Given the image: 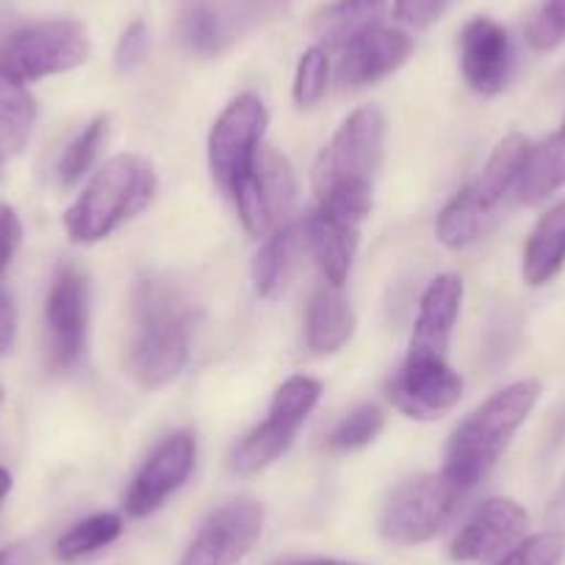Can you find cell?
Listing matches in <instances>:
<instances>
[{"instance_id": "cell-1", "label": "cell", "mask_w": 565, "mask_h": 565, "mask_svg": "<svg viewBox=\"0 0 565 565\" xmlns=\"http://www.w3.org/2000/svg\"><path fill=\"white\" fill-rule=\"evenodd\" d=\"M385 119L380 108L352 111L313 164L319 211L361 225L372 214L374 178L383 164Z\"/></svg>"}, {"instance_id": "cell-2", "label": "cell", "mask_w": 565, "mask_h": 565, "mask_svg": "<svg viewBox=\"0 0 565 565\" xmlns=\"http://www.w3.org/2000/svg\"><path fill=\"white\" fill-rule=\"evenodd\" d=\"M194 308L170 280H139L134 289V344L130 374L141 388L170 385L189 361Z\"/></svg>"}, {"instance_id": "cell-3", "label": "cell", "mask_w": 565, "mask_h": 565, "mask_svg": "<svg viewBox=\"0 0 565 565\" xmlns=\"http://www.w3.org/2000/svg\"><path fill=\"white\" fill-rule=\"evenodd\" d=\"M530 148L532 141L521 134H510L499 141L480 175L460 189L438 214L436 236L444 247L466 249L499 225L508 200L515 198Z\"/></svg>"}, {"instance_id": "cell-4", "label": "cell", "mask_w": 565, "mask_h": 565, "mask_svg": "<svg viewBox=\"0 0 565 565\" xmlns=\"http://www.w3.org/2000/svg\"><path fill=\"white\" fill-rule=\"evenodd\" d=\"M537 396H541L537 380H519L482 402L455 430L444 471L469 491L480 486L521 430V424L530 418Z\"/></svg>"}, {"instance_id": "cell-5", "label": "cell", "mask_w": 565, "mask_h": 565, "mask_svg": "<svg viewBox=\"0 0 565 565\" xmlns=\"http://www.w3.org/2000/svg\"><path fill=\"white\" fill-rule=\"evenodd\" d=\"M159 189L153 164L141 156L125 153L95 172L84 192L64 214L70 238L95 244L111 236L119 225L148 209Z\"/></svg>"}, {"instance_id": "cell-6", "label": "cell", "mask_w": 565, "mask_h": 565, "mask_svg": "<svg viewBox=\"0 0 565 565\" xmlns=\"http://www.w3.org/2000/svg\"><path fill=\"white\" fill-rule=\"evenodd\" d=\"M469 493V488L452 480L444 469L413 477L391 491L380 513V532L399 546L430 541L458 515Z\"/></svg>"}, {"instance_id": "cell-7", "label": "cell", "mask_w": 565, "mask_h": 565, "mask_svg": "<svg viewBox=\"0 0 565 565\" xmlns=\"http://www.w3.org/2000/svg\"><path fill=\"white\" fill-rule=\"evenodd\" d=\"M322 396V383L306 374L289 377L275 391L269 405V416L258 424L247 438L236 447L231 458V469L236 475H258L269 463H275L286 449L291 447L295 436L311 416Z\"/></svg>"}, {"instance_id": "cell-8", "label": "cell", "mask_w": 565, "mask_h": 565, "mask_svg": "<svg viewBox=\"0 0 565 565\" xmlns=\"http://www.w3.org/2000/svg\"><path fill=\"white\" fill-rule=\"evenodd\" d=\"M89 34L75 20H47L14 31L0 45V67L20 81H42L67 73L89 58Z\"/></svg>"}, {"instance_id": "cell-9", "label": "cell", "mask_w": 565, "mask_h": 565, "mask_svg": "<svg viewBox=\"0 0 565 565\" xmlns=\"http://www.w3.org/2000/svg\"><path fill=\"white\" fill-rule=\"evenodd\" d=\"M269 111L258 95H238L220 119L214 122L209 136V164L216 186L225 194L236 189V183L253 170L260 153Z\"/></svg>"}, {"instance_id": "cell-10", "label": "cell", "mask_w": 565, "mask_h": 565, "mask_svg": "<svg viewBox=\"0 0 565 565\" xmlns=\"http://www.w3.org/2000/svg\"><path fill=\"white\" fill-rule=\"evenodd\" d=\"M238 220L253 236H269L271 231L289 222L291 205L297 198V181L289 161L275 150L260 148L253 170L236 183L231 192Z\"/></svg>"}, {"instance_id": "cell-11", "label": "cell", "mask_w": 565, "mask_h": 565, "mask_svg": "<svg viewBox=\"0 0 565 565\" xmlns=\"http://www.w3.org/2000/svg\"><path fill=\"white\" fill-rule=\"evenodd\" d=\"M89 324V282L73 264L56 271L47 291L45 328H47V363L53 372H67L78 363L86 344Z\"/></svg>"}, {"instance_id": "cell-12", "label": "cell", "mask_w": 565, "mask_h": 565, "mask_svg": "<svg viewBox=\"0 0 565 565\" xmlns=\"http://www.w3.org/2000/svg\"><path fill=\"white\" fill-rule=\"evenodd\" d=\"M264 532V508L255 499L222 504L200 526L181 565H236L247 557Z\"/></svg>"}, {"instance_id": "cell-13", "label": "cell", "mask_w": 565, "mask_h": 565, "mask_svg": "<svg viewBox=\"0 0 565 565\" xmlns=\"http://www.w3.org/2000/svg\"><path fill=\"white\" fill-rule=\"evenodd\" d=\"M194 460H198V438L192 433L181 430L164 438L130 482L125 493V513L134 519H148L150 513H156L189 480Z\"/></svg>"}, {"instance_id": "cell-14", "label": "cell", "mask_w": 565, "mask_h": 565, "mask_svg": "<svg viewBox=\"0 0 565 565\" xmlns=\"http://www.w3.org/2000/svg\"><path fill=\"white\" fill-rule=\"evenodd\" d=\"M530 515L515 499L493 497L471 513L455 535L449 554L458 563H488L499 559L526 537Z\"/></svg>"}, {"instance_id": "cell-15", "label": "cell", "mask_w": 565, "mask_h": 565, "mask_svg": "<svg viewBox=\"0 0 565 565\" xmlns=\"http://www.w3.org/2000/svg\"><path fill=\"white\" fill-rule=\"evenodd\" d=\"M460 306H463L460 275H452V271L438 275L422 297L405 361L447 363L449 339L460 317Z\"/></svg>"}, {"instance_id": "cell-16", "label": "cell", "mask_w": 565, "mask_h": 565, "mask_svg": "<svg viewBox=\"0 0 565 565\" xmlns=\"http://www.w3.org/2000/svg\"><path fill=\"white\" fill-rule=\"evenodd\" d=\"M463 394V380L449 363L405 361L391 380L388 396L407 418L433 422L452 411Z\"/></svg>"}, {"instance_id": "cell-17", "label": "cell", "mask_w": 565, "mask_h": 565, "mask_svg": "<svg viewBox=\"0 0 565 565\" xmlns=\"http://www.w3.org/2000/svg\"><path fill=\"white\" fill-rule=\"evenodd\" d=\"M460 70L477 95H499L513 70V45L504 25L491 18L469 20L460 31Z\"/></svg>"}, {"instance_id": "cell-18", "label": "cell", "mask_w": 565, "mask_h": 565, "mask_svg": "<svg viewBox=\"0 0 565 565\" xmlns=\"http://www.w3.org/2000/svg\"><path fill=\"white\" fill-rule=\"evenodd\" d=\"M413 40L399 29L369 25L341 45L339 78L347 86H366L388 78L411 58Z\"/></svg>"}, {"instance_id": "cell-19", "label": "cell", "mask_w": 565, "mask_h": 565, "mask_svg": "<svg viewBox=\"0 0 565 565\" xmlns=\"http://www.w3.org/2000/svg\"><path fill=\"white\" fill-rule=\"evenodd\" d=\"M308 247V231L306 222H282L277 231L269 233L264 244H260L258 255L253 264V282L258 297L271 300L289 286L291 275L300 266L302 253Z\"/></svg>"}, {"instance_id": "cell-20", "label": "cell", "mask_w": 565, "mask_h": 565, "mask_svg": "<svg viewBox=\"0 0 565 565\" xmlns=\"http://www.w3.org/2000/svg\"><path fill=\"white\" fill-rule=\"evenodd\" d=\"M355 333V311L344 291L333 282H319L308 302L306 341L319 355L339 352Z\"/></svg>"}, {"instance_id": "cell-21", "label": "cell", "mask_w": 565, "mask_h": 565, "mask_svg": "<svg viewBox=\"0 0 565 565\" xmlns=\"http://www.w3.org/2000/svg\"><path fill=\"white\" fill-rule=\"evenodd\" d=\"M358 227L361 225H352V222L330 216L319 209L306 220L308 244H311L313 255H317L319 266H322L324 280L339 286V289H344L352 260H355L358 236H361Z\"/></svg>"}, {"instance_id": "cell-22", "label": "cell", "mask_w": 565, "mask_h": 565, "mask_svg": "<svg viewBox=\"0 0 565 565\" xmlns=\"http://www.w3.org/2000/svg\"><path fill=\"white\" fill-rule=\"evenodd\" d=\"M565 266V200L548 209L532 227L530 238L524 247V275L526 286H546L548 280L563 271Z\"/></svg>"}, {"instance_id": "cell-23", "label": "cell", "mask_w": 565, "mask_h": 565, "mask_svg": "<svg viewBox=\"0 0 565 565\" xmlns=\"http://www.w3.org/2000/svg\"><path fill=\"white\" fill-rule=\"evenodd\" d=\"M565 186V119L548 139L532 145L521 170L515 198L524 205H537Z\"/></svg>"}, {"instance_id": "cell-24", "label": "cell", "mask_w": 565, "mask_h": 565, "mask_svg": "<svg viewBox=\"0 0 565 565\" xmlns=\"http://www.w3.org/2000/svg\"><path fill=\"white\" fill-rule=\"evenodd\" d=\"M36 122V100L25 81L0 67V159H12L29 145Z\"/></svg>"}, {"instance_id": "cell-25", "label": "cell", "mask_w": 565, "mask_h": 565, "mask_svg": "<svg viewBox=\"0 0 565 565\" xmlns=\"http://www.w3.org/2000/svg\"><path fill=\"white\" fill-rule=\"evenodd\" d=\"M119 532H122V519L117 513L89 515V519L78 521L73 530L58 537L56 557L64 559V563H73V559L86 557V554L100 552L108 543L117 541Z\"/></svg>"}, {"instance_id": "cell-26", "label": "cell", "mask_w": 565, "mask_h": 565, "mask_svg": "<svg viewBox=\"0 0 565 565\" xmlns=\"http://www.w3.org/2000/svg\"><path fill=\"white\" fill-rule=\"evenodd\" d=\"M106 136L108 117H95L73 141H70L67 148H64L62 159H58V183H62V186H73V183H78L81 178L92 170Z\"/></svg>"}, {"instance_id": "cell-27", "label": "cell", "mask_w": 565, "mask_h": 565, "mask_svg": "<svg viewBox=\"0 0 565 565\" xmlns=\"http://www.w3.org/2000/svg\"><path fill=\"white\" fill-rule=\"evenodd\" d=\"M385 424V413L380 411L374 402H366V405H358L355 411L347 413L339 422L333 433L328 438L330 452H355V449H363L366 444H372L374 438L380 436Z\"/></svg>"}, {"instance_id": "cell-28", "label": "cell", "mask_w": 565, "mask_h": 565, "mask_svg": "<svg viewBox=\"0 0 565 565\" xmlns=\"http://www.w3.org/2000/svg\"><path fill=\"white\" fill-rule=\"evenodd\" d=\"M385 0H339L322 20V34L328 36L333 45H344L350 36L358 31L377 25L380 12H383Z\"/></svg>"}, {"instance_id": "cell-29", "label": "cell", "mask_w": 565, "mask_h": 565, "mask_svg": "<svg viewBox=\"0 0 565 565\" xmlns=\"http://www.w3.org/2000/svg\"><path fill=\"white\" fill-rule=\"evenodd\" d=\"M330 84V56L324 47H311L302 53L295 75V100L297 106H317L324 97Z\"/></svg>"}, {"instance_id": "cell-30", "label": "cell", "mask_w": 565, "mask_h": 565, "mask_svg": "<svg viewBox=\"0 0 565 565\" xmlns=\"http://www.w3.org/2000/svg\"><path fill=\"white\" fill-rule=\"evenodd\" d=\"M526 42L548 53L565 42V0H543V7L526 23Z\"/></svg>"}, {"instance_id": "cell-31", "label": "cell", "mask_w": 565, "mask_h": 565, "mask_svg": "<svg viewBox=\"0 0 565 565\" xmlns=\"http://www.w3.org/2000/svg\"><path fill=\"white\" fill-rule=\"evenodd\" d=\"M565 552L563 532H537L524 537L515 548H510L497 565H559Z\"/></svg>"}, {"instance_id": "cell-32", "label": "cell", "mask_w": 565, "mask_h": 565, "mask_svg": "<svg viewBox=\"0 0 565 565\" xmlns=\"http://www.w3.org/2000/svg\"><path fill=\"white\" fill-rule=\"evenodd\" d=\"M183 34H186L189 47L198 53H216L222 45V29L220 18L205 0H194L192 7L186 9L183 18Z\"/></svg>"}, {"instance_id": "cell-33", "label": "cell", "mask_w": 565, "mask_h": 565, "mask_svg": "<svg viewBox=\"0 0 565 565\" xmlns=\"http://www.w3.org/2000/svg\"><path fill=\"white\" fill-rule=\"evenodd\" d=\"M148 51L150 31L141 20H136V23H130L128 29H125V34L119 36V45L117 51H114V67H117L119 73H130V70H136L145 58H148Z\"/></svg>"}, {"instance_id": "cell-34", "label": "cell", "mask_w": 565, "mask_h": 565, "mask_svg": "<svg viewBox=\"0 0 565 565\" xmlns=\"http://www.w3.org/2000/svg\"><path fill=\"white\" fill-rule=\"evenodd\" d=\"M449 0H394V18L411 29H427L447 12Z\"/></svg>"}, {"instance_id": "cell-35", "label": "cell", "mask_w": 565, "mask_h": 565, "mask_svg": "<svg viewBox=\"0 0 565 565\" xmlns=\"http://www.w3.org/2000/svg\"><path fill=\"white\" fill-rule=\"evenodd\" d=\"M20 238H23V225H20V216L14 214V209H9L7 203H0V271L7 269V264L12 260V255L18 253Z\"/></svg>"}, {"instance_id": "cell-36", "label": "cell", "mask_w": 565, "mask_h": 565, "mask_svg": "<svg viewBox=\"0 0 565 565\" xmlns=\"http://www.w3.org/2000/svg\"><path fill=\"white\" fill-rule=\"evenodd\" d=\"M18 339V306L9 289L0 286V355H7Z\"/></svg>"}, {"instance_id": "cell-37", "label": "cell", "mask_w": 565, "mask_h": 565, "mask_svg": "<svg viewBox=\"0 0 565 565\" xmlns=\"http://www.w3.org/2000/svg\"><path fill=\"white\" fill-rule=\"evenodd\" d=\"M9 491H12V475L7 469H0V504L9 497Z\"/></svg>"}, {"instance_id": "cell-38", "label": "cell", "mask_w": 565, "mask_h": 565, "mask_svg": "<svg viewBox=\"0 0 565 565\" xmlns=\"http://www.w3.org/2000/svg\"><path fill=\"white\" fill-rule=\"evenodd\" d=\"M280 565H352V563H339V559H291V563Z\"/></svg>"}, {"instance_id": "cell-39", "label": "cell", "mask_w": 565, "mask_h": 565, "mask_svg": "<svg viewBox=\"0 0 565 565\" xmlns=\"http://www.w3.org/2000/svg\"><path fill=\"white\" fill-rule=\"evenodd\" d=\"M0 565H18V559H14V552H0Z\"/></svg>"}]
</instances>
